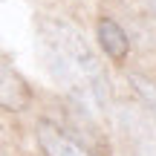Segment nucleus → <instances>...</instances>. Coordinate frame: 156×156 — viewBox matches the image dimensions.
<instances>
[{
    "mask_svg": "<svg viewBox=\"0 0 156 156\" xmlns=\"http://www.w3.org/2000/svg\"><path fill=\"white\" fill-rule=\"evenodd\" d=\"M38 55L52 81L90 116H101L110 101V81L84 32L69 20L44 17L38 23Z\"/></svg>",
    "mask_w": 156,
    "mask_h": 156,
    "instance_id": "obj_1",
    "label": "nucleus"
},
{
    "mask_svg": "<svg viewBox=\"0 0 156 156\" xmlns=\"http://www.w3.org/2000/svg\"><path fill=\"white\" fill-rule=\"evenodd\" d=\"M29 104V87L20 78L15 67L9 64V58L0 52V107L9 110H23Z\"/></svg>",
    "mask_w": 156,
    "mask_h": 156,
    "instance_id": "obj_2",
    "label": "nucleus"
},
{
    "mask_svg": "<svg viewBox=\"0 0 156 156\" xmlns=\"http://www.w3.org/2000/svg\"><path fill=\"white\" fill-rule=\"evenodd\" d=\"M35 133H38V142H41V147H44L46 156H90L75 139H69V136L64 133L61 127H55L52 122H38V130H35Z\"/></svg>",
    "mask_w": 156,
    "mask_h": 156,
    "instance_id": "obj_3",
    "label": "nucleus"
},
{
    "mask_svg": "<svg viewBox=\"0 0 156 156\" xmlns=\"http://www.w3.org/2000/svg\"><path fill=\"white\" fill-rule=\"evenodd\" d=\"M95 35H98V44H101V49H104L110 58L122 61V58L127 55V49H130V41H127L124 29L119 26L116 20H110V17H101V20H98V26H95Z\"/></svg>",
    "mask_w": 156,
    "mask_h": 156,
    "instance_id": "obj_4",
    "label": "nucleus"
},
{
    "mask_svg": "<svg viewBox=\"0 0 156 156\" xmlns=\"http://www.w3.org/2000/svg\"><path fill=\"white\" fill-rule=\"evenodd\" d=\"M130 87L139 93V98L145 101L147 107H151V110H153V116H156V84L151 81V78H145V75L133 73V75H130Z\"/></svg>",
    "mask_w": 156,
    "mask_h": 156,
    "instance_id": "obj_5",
    "label": "nucleus"
}]
</instances>
